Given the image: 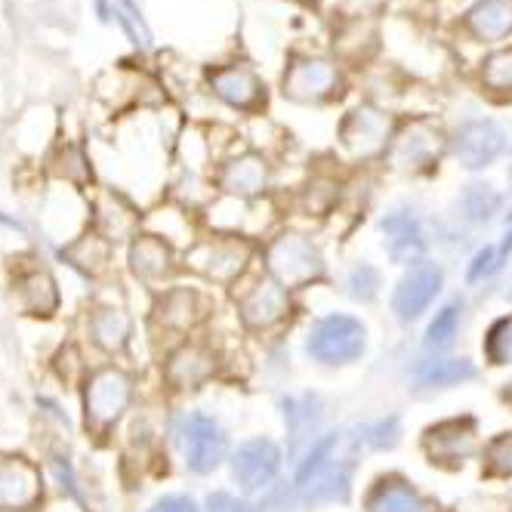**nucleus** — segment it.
I'll return each mask as SVG.
<instances>
[{
  "mask_svg": "<svg viewBox=\"0 0 512 512\" xmlns=\"http://www.w3.org/2000/svg\"><path fill=\"white\" fill-rule=\"evenodd\" d=\"M457 158L466 170H482L506 149V133L494 121H469L457 130Z\"/></svg>",
  "mask_w": 512,
  "mask_h": 512,
  "instance_id": "f8f14e48",
  "label": "nucleus"
},
{
  "mask_svg": "<svg viewBox=\"0 0 512 512\" xmlns=\"http://www.w3.org/2000/svg\"><path fill=\"white\" fill-rule=\"evenodd\" d=\"M266 179H269V170H266V161L260 155H241V158L226 164L223 179L219 182H223V189L232 198H250V195L266 189Z\"/></svg>",
  "mask_w": 512,
  "mask_h": 512,
  "instance_id": "b1692460",
  "label": "nucleus"
},
{
  "mask_svg": "<svg viewBox=\"0 0 512 512\" xmlns=\"http://www.w3.org/2000/svg\"><path fill=\"white\" fill-rule=\"evenodd\" d=\"M488 475H512V432L497 435L485 451Z\"/></svg>",
  "mask_w": 512,
  "mask_h": 512,
  "instance_id": "7c9ffc66",
  "label": "nucleus"
},
{
  "mask_svg": "<svg viewBox=\"0 0 512 512\" xmlns=\"http://www.w3.org/2000/svg\"><path fill=\"white\" fill-rule=\"evenodd\" d=\"M287 312V294L278 281H256L247 294L241 297V315L253 327H269Z\"/></svg>",
  "mask_w": 512,
  "mask_h": 512,
  "instance_id": "a211bd4d",
  "label": "nucleus"
},
{
  "mask_svg": "<svg viewBox=\"0 0 512 512\" xmlns=\"http://www.w3.org/2000/svg\"><path fill=\"white\" fill-rule=\"evenodd\" d=\"M475 377L472 361L466 358H442V361H429L417 371V380L423 386H457Z\"/></svg>",
  "mask_w": 512,
  "mask_h": 512,
  "instance_id": "cd10ccee",
  "label": "nucleus"
},
{
  "mask_svg": "<svg viewBox=\"0 0 512 512\" xmlns=\"http://www.w3.org/2000/svg\"><path fill=\"white\" fill-rule=\"evenodd\" d=\"M192 263L216 281H232L247 263V247L241 241H207L192 253Z\"/></svg>",
  "mask_w": 512,
  "mask_h": 512,
  "instance_id": "f3484780",
  "label": "nucleus"
},
{
  "mask_svg": "<svg viewBox=\"0 0 512 512\" xmlns=\"http://www.w3.org/2000/svg\"><path fill=\"white\" fill-rule=\"evenodd\" d=\"M383 235H386V247L392 253V260L398 263H411L423 253V232L420 223L408 213V210H395L383 219Z\"/></svg>",
  "mask_w": 512,
  "mask_h": 512,
  "instance_id": "4be33fe9",
  "label": "nucleus"
},
{
  "mask_svg": "<svg viewBox=\"0 0 512 512\" xmlns=\"http://www.w3.org/2000/svg\"><path fill=\"white\" fill-rule=\"evenodd\" d=\"M337 435L324 438V442L309 454V463L300 469L297 485L309 500H343L349 494V475L352 460L337 457Z\"/></svg>",
  "mask_w": 512,
  "mask_h": 512,
  "instance_id": "f03ea898",
  "label": "nucleus"
},
{
  "mask_svg": "<svg viewBox=\"0 0 512 512\" xmlns=\"http://www.w3.org/2000/svg\"><path fill=\"white\" fill-rule=\"evenodd\" d=\"M278 463H281V454L269 438H253V442H244L238 448L232 460V472L244 494H256L272 485V479L278 475Z\"/></svg>",
  "mask_w": 512,
  "mask_h": 512,
  "instance_id": "9b49d317",
  "label": "nucleus"
},
{
  "mask_svg": "<svg viewBox=\"0 0 512 512\" xmlns=\"http://www.w3.org/2000/svg\"><path fill=\"white\" fill-rule=\"evenodd\" d=\"M149 512H198V506H195V500H192V497L170 494V497H161Z\"/></svg>",
  "mask_w": 512,
  "mask_h": 512,
  "instance_id": "4c0bfd02",
  "label": "nucleus"
},
{
  "mask_svg": "<svg viewBox=\"0 0 512 512\" xmlns=\"http://www.w3.org/2000/svg\"><path fill=\"white\" fill-rule=\"evenodd\" d=\"M482 87L494 96H512V47L494 50L482 62Z\"/></svg>",
  "mask_w": 512,
  "mask_h": 512,
  "instance_id": "c85d7f7f",
  "label": "nucleus"
},
{
  "mask_svg": "<svg viewBox=\"0 0 512 512\" xmlns=\"http://www.w3.org/2000/svg\"><path fill=\"white\" fill-rule=\"evenodd\" d=\"M210 371H213V361H210V355H207L204 349H198V346H182V349L173 352L170 361H167V377H170V383L179 386V389H192V386H198Z\"/></svg>",
  "mask_w": 512,
  "mask_h": 512,
  "instance_id": "393cba45",
  "label": "nucleus"
},
{
  "mask_svg": "<svg viewBox=\"0 0 512 512\" xmlns=\"http://www.w3.org/2000/svg\"><path fill=\"white\" fill-rule=\"evenodd\" d=\"M13 294H16L19 309L25 315H34V318H50L59 309V287H56L53 275L38 269V266L22 269L16 275Z\"/></svg>",
  "mask_w": 512,
  "mask_h": 512,
  "instance_id": "4468645a",
  "label": "nucleus"
},
{
  "mask_svg": "<svg viewBox=\"0 0 512 512\" xmlns=\"http://www.w3.org/2000/svg\"><path fill=\"white\" fill-rule=\"evenodd\" d=\"M389 133H392L389 115L374 105H358L355 112L346 115V121L340 127L343 145L358 158H371V155L383 152L389 142Z\"/></svg>",
  "mask_w": 512,
  "mask_h": 512,
  "instance_id": "9d476101",
  "label": "nucleus"
},
{
  "mask_svg": "<svg viewBox=\"0 0 512 512\" xmlns=\"http://www.w3.org/2000/svg\"><path fill=\"white\" fill-rule=\"evenodd\" d=\"M294 4H303V7H312V4H315V0H294Z\"/></svg>",
  "mask_w": 512,
  "mask_h": 512,
  "instance_id": "58836bf2",
  "label": "nucleus"
},
{
  "mask_svg": "<svg viewBox=\"0 0 512 512\" xmlns=\"http://www.w3.org/2000/svg\"><path fill=\"white\" fill-rule=\"evenodd\" d=\"M469 38L482 44H497L512 34V0H479L463 16Z\"/></svg>",
  "mask_w": 512,
  "mask_h": 512,
  "instance_id": "2eb2a0df",
  "label": "nucleus"
},
{
  "mask_svg": "<svg viewBox=\"0 0 512 512\" xmlns=\"http://www.w3.org/2000/svg\"><path fill=\"white\" fill-rule=\"evenodd\" d=\"M364 349V327L349 315H331L309 334V352L324 364H346Z\"/></svg>",
  "mask_w": 512,
  "mask_h": 512,
  "instance_id": "423d86ee",
  "label": "nucleus"
},
{
  "mask_svg": "<svg viewBox=\"0 0 512 512\" xmlns=\"http://www.w3.org/2000/svg\"><path fill=\"white\" fill-rule=\"evenodd\" d=\"M442 290V272L435 266L423 263L414 266L405 278H401L395 297H392V309L398 312V318H417Z\"/></svg>",
  "mask_w": 512,
  "mask_h": 512,
  "instance_id": "ddd939ff",
  "label": "nucleus"
},
{
  "mask_svg": "<svg viewBox=\"0 0 512 512\" xmlns=\"http://www.w3.org/2000/svg\"><path fill=\"white\" fill-rule=\"evenodd\" d=\"M207 84L219 99L238 108V112H256V108L266 102V84L260 81V75H256V68L247 62L210 68Z\"/></svg>",
  "mask_w": 512,
  "mask_h": 512,
  "instance_id": "6e6552de",
  "label": "nucleus"
},
{
  "mask_svg": "<svg viewBox=\"0 0 512 512\" xmlns=\"http://www.w3.org/2000/svg\"><path fill=\"white\" fill-rule=\"evenodd\" d=\"M368 509L371 512H438V506L432 500H426L420 491H414L401 479L380 482L368 497Z\"/></svg>",
  "mask_w": 512,
  "mask_h": 512,
  "instance_id": "5701e85b",
  "label": "nucleus"
},
{
  "mask_svg": "<svg viewBox=\"0 0 512 512\" xmlns=\"http://www.w3.org/2000/svg\"><path fill=\"white\" fill-rule=\"evenodd\" d=\"M281 87L294 102H327L343 90V71L324 56H294L287 62Z\"/></svg>",
  "mask_w": 512,
  "mask_h": 512,
  "instance_id": "7ed1b4c3",
  "label": "nucleus"
},
{
  "mask_svg": "<svg viewBox=\"0 0 512 512\" xmlns=\"http://www.w3.org/2000/svg\"><path fill=\"white\" fill-rule=\"evenodd\" d=\"M269 269L281 287H303L324 272V263L309 238L281 235L269 247Z\"/></svg>",
  "mask_w": 512,
  "mask_h": 512,
  "instance_id": "20e7f679",
  "label": "nucleus"
},
{
  "mask_svg": "<svg viewBox=\"0 0 512 512\" xmlns=\"http://www.w3.org/2000/svg\"><path fill=\"white\" fill-rule=\"evenodd\" d=\"M130 269L142 281H158L173 269V250L158 235H139L130 244Z\"/></svg>",
  "mask_w": 512,
  "mask_h": 512,
  "instance_id": "aec40b11",
  "label": "nucleus"
},
{
  "mask_svg": "<svg viewBox=\"0 0 512 512\" xmlns=\"http://www.w3.org/2000/svg\"><path fill=\"white\" fill-rule=\"evenodd\" d=\"M179 442L182 454H186V466L192 472H213L226 457V435L210 417L189 414L179 423Z\"/></svg>",
  "mask_w": 512,
  "mask_h": 512,
  "instance_id": "0eeeda50",
  "label": "nucleus"
},
{
  "mask_svg": "<svg viewBox=\"0 0 512 512\" xmlns=\"http://www.w3.org/2000/svg\"><path fill=\"white\" fill-rule=\"evenodd\" d=\"M445 149V139H442V130L426 124V121H414L401 130L392 145H389V161L395 170H408V173H417V170H426L438 161Z\"/></svg>",
  "mask_w": 512,
  "mask_h": 512,
  "instance_id": "1a4fd4ad",
  "label": "nucleus"
},
{
  "mask_svg": "<svg viewBox=\"0 0 512 512\" xmlns=\"http://www.w3.org/2000/svg\"><path fill=\"white\" fill-rule=\"evenodd\" d=\"M488 355L494 364H512V318L494 324V331L488 337Z\"/></svg>",
  "mask_w": 512,
  "mask_h": 512,
  "instance_id": "2f4dec72",
  "label": "nucleus"
},
{
  "mask_svg": "<svg viewBox=\"0 0 512 512\" xmlns=\"http://www.w3.org/2000/svg\"><path fill=\"white\" fill-rule=\"evenodd\" d=\"M349 287L352 294L361 297V300H371L377 294V272L371 266H358L352 275H349Z\"/></svg>",
  "mask_w": 512,
  "mask_h": 512,
  "instance_id": "f704fd0d",
  "label": "nucleus"
},
{
  "mask_svg": "<svg viewBox=\"0 0 512 512\" xmlns=\"http://www.w3.org/2000/svg\"><path fill=\"white\" fill-rule=\"evenodd\" d=\"M158 318L164 327L186 331V327H192L198 318V297L192 294V290H170L158 306Z\"/></svg>",
  "mask_w": 512,
  "mask_h": 512,
  "instance_id": "bb28decb",
  "label": "nucleus"
},
{
  "mask_svg": "<svg viewBox=\"0 0 512 512\" xmlns=\"http://www.w3.org/2000/svg\"><path fill=\"white\" fill-rule=\"evenodd\" d=\"M41 497V469L19 454H0V512H31Z\"/></svg>",
  "mask_w": 512,
  "mask_h": 512,
  "instance_id": "39448f33",
  "label": "nucleus"
},
{
  "mask_svg": "<svg viewBox=\"0 0 512 512\" xmlns=\"http://www.w3.org/2000/svg\"><path fill=\"white\" fill-rule=\"evenodd\" d=\"M87 334H90L96 349L115 355L130 340V315L124 309H115V306H99V309L90 312Z\"/></svg>",
  "mask_w": 512,
  "mask_h": 512,
  "instance_id": "412c9836",
  "label": "nucleus"
},
{
  "mask_svg": "<svg viewBox=\"0 0 512 512\" xmlns=\"http://www.w3.org/2000/svg\"><path fill=\"white\" fill-rule=\"evenodd\" d=\"M472 435H475L472 420H448V423L426 432V448H429L432 460L460 463L463 457H469V451L475 445Z\"/></svg>",
  "mask_w": 512,
  "mask_h": 512,
  "instance_id": "6ab92c4d",
  "label": "nucleus"
},
{
  "mask_svg": "<svg viewBox=\"0 0 512 512\" xmlns=\"http://www.w3.org/2000/svg\"><path fill=\"white\" fill-rule=\"evenodd\" d=\"M500 198L488 189V186H469L463 195V207L469 210L472 219H488L497 210Z\"/></svg>",
  "mask_w": 512,
  "mask_h": 512,
  "instance_id": "473e14b6",
  "label": "nucleus"
},
{
  "mask_svg": "<svg viewBox=\"0 0 512 512\" xmlns=\"http://www.w3.org/2000/svg\"><path fill=\"white\" fill-rule=\"evenodd\" d=\"M457 327H460V309L457 306H445L442 312L435 315V321L429 324L426 343L429 346H448L457 337Z\"/></svg>",
  "mask_w": 512,
  "mask_h": 512,
  "instance_id": "c756f323",
  "label": "nucleus"
},
{
  "mask_svg": "<svg viewBox=\"0 0 512 512\" xmlns=\"http://www.w3.org/2000/svg\"><path fill=\"white\" fill-rule=\"evenodd\" d=\"M207 512H256V509H253L250 503L232 497V494H210Z\"/></svg>",
  "mask_w": 512,
  "mask_h": 512,
  "instance_id": "e433bc0d",
  "label": "nucleus"
},
{
  "mask_svg": "<svg viewBox=\"0 0 512 512\" xmlns=\"http://www.w3.org/2000/svg\"><path fill=\"white\" fill-rule=\"evenodd\" d=\"M93 216H96V232L105 241H127V238H139V213L115 192H105L96 198L93 204Z\"/></svg>",
  "mask_w": 512,
  "mask_h": 512,
  "instance_id": "dca6fc26",
  "label": "nucleus"
},
{
  "mask_svg": "<svg viewBox=\"0 0 512 512\" xmlns=\"http://www.w3.org/2000/svg\"><path fill=\"white\" fill-rule=\"evenodd\" d=\"M389 0H340V10L349 16V19H371L377 16Z\"/></svg>",
  "mask_w": 512,
  "mask_h": 512,
  "instance_id": "c9c22d12",
  "label": "nucleus"
},
{
  "mask_svg": "<svg viewBox=\"0 0 512 512\" xmlns=\"http://www.w3.org/2000/svg\"><path fill=\"white\" fill-rule=\"evenodd\" d=\"M503 263V253L494 250V247H485L475 253V260H472V269H469V281H479V278H488L500 269Z\"/></svg>",
  "mask_w": 512,
  "mask_h": 512,
  "instance_id": "72a5a7b5",
  "label": "nucleus"
},
{
  "mask_svg": "<svg viewBox=\"0 0 512 512\" xmlns=\"http://www.w3.org/2000/svg\"><path fill=\"white\" fill-rule=\"evenodd\" d=\"M108 250H112V241H105L99 232H90V235H81L71 241L62 250V256L75 269H81L87 275H99L108 266Z\"/></svg>",
  "mask_w": 512,
  "mask_h": 512,
  "instance_id": "a878e982",
  "label": "nucleus"
},
{
  "mask_svg": "<svg viewBox=\"0 0 512 512\" xmlns=\"http://www.w3.org/2000/svg\"><path fill=\"white\" fill-rule=\"evenodd\" d=\"M133 398V380L121 368H99L84 383V417L96 432L112 429Z\"/></svg>",
  "mask_w": 512,
  "mask_h": 512,
  "instance_id": "f257e3e1",
  "label": "nucleus"
}]
</instances>
